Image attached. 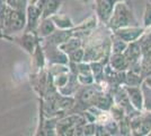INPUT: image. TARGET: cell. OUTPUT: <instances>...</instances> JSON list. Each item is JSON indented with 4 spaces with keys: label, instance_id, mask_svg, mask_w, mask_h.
Segmentation results:
<instances>
[{
    "label": "cell",
    "instance_id": "4fadbf2b",
    "mask_svg": "<svg viewBox=\"0 0 151 136\" xmlns=\"http://www.w3.org/2000/svg\"><path fill=\"white\" fill-rule=\"evenodd\" d=\"M151 134V111L143 110L141 112V127L138 136H147Z\"/></svg>",
    "mask_w": 151,
    "mask_h": 136
},
{
    "label": "cell",
    "instance_id": "3957f363",
    "mask_svg": "<svg viewBox=\"0 0 151 136\" xmlns=\"http://www.w3.org/2000/svg\"><path fill=\"white\" fill-rule=\"evenodd\" d=\"M120 1H129V0H94L95 14L99 23L106 26L113 14L115 5Z\"/></svg>",
    "mask_w": 151,
    "mask_h": 136
},
{
    "label": "cell",
    "instance_id": "277c9868",
    "mask_svg": "<svg viewBox=\"0 0 151 136\" xmlns=\"http://www.w3.org/2000/svg\"><path fill=\"white\" fill-rule=\"evenodd\" d=\"M145 32H147V30L142 25H131L115 30L112 32V34L120 38V39L124 40L127 43H131V42L139 41Z\"/></svg>",
    "mask_w": 151,
    "mask_h": 136
},
{
    "label": "cell",
    "instance_id": "83f0119b",
    "mask_svg": "<svg viewBox=\"0 0 151 136\" xmlns=\"http://www.w3.org/2000/svg\"><path fill=\"white\" fill-rule=\"evenodd\" d=\"M4 33V24H2V20L0 18V34Z\"/></svg>",
    "mask_w": 151,
    "mask_h": 136
},
{
    "label": "cell",
    "instance_id": "7402d4cb",
    "mask_svg": "<svg viewBox=\"0 0 151 136\" xmlns=\"http://www.w3.org/2000/svg\"><path fill=\"white\" fill-rule=\"evenodd\" d=\"M6 5H8V6L14 8V9L26 10L27 0H6Z\"/></svg>",
    "mask_w": 151,
    "mask_h": 136
},
{
    "label": "cell",
    "instance_id": "8992f818",
    "mask_svg": "<svg viewBox=\"0 0 151 136\" xmlns=\"http://www.w3.org/2000/svg\"><path fill=\"white\" fill-rule=\"evenodd\" d=\"M127 97L130 99V102L134 109L138 111L145 110V94L141 86H131V85H124Z\"/></svg>",
    "mask_w": 151,
    "mask_h": 136
},
{
    "label": "cell",
    "instance_id": "5b68a950",
    "mask_svg": "<svg viewBox=\"0 0 151 136\" xmlns=\"http://www.w3.org/2000/svg\"><path fill=\"white\" fill-rule=\"evenodd\" d=\"M40 38L37 36L36 32H26L24 31V33L20 36H14L13 42L17 43V44L23 48L28 55H33V52L36 48Z\"/></svg>",
    "mask_w": 151,
    "mask_h": 136
},
{
    "label": "cell",
    "instance_id": "5bb4252c",
    "mask_svg": "<svg viewBox=\"0 0 151 136\" xmlns=\"http://www.w3.org/2000/svg\"><path fill=\"white\" fill-rule=\"evenodd\" d=\"M107 63L104 60H99V61H93L90 63L91 66V71L95 77V82L101 84V82H104V71H105V65Z\"/></svg>",
    "mask_w": 151,
    "mask_h": 136
},
{
    "label": "cell",
    "instance_id": "2e32d148",
    "mask_svg": "<svg viewBox=\"0 0 151 136\" xmlns=\"http://www.w3.org/2000/svg\"><path fill=\"white\" fill-rule=\"evenodd\" d=\"M129 43L112 34V53H124Z\"/></svg>",
    "mask_w": 151,
    "mask_h": 136
},
{
    "label": "cell",
    "instance_id": "52a82bcc",
    "mask_svg": "<svg viewBox=\"0 0 151 136\" xmlns=\"http://www.w3.org/2000/svg\"><path fill=\"white\" fill-rule=\"evenodd\" d=\"M124 56L129 60L130 66L132 65V64L141 61L142 58H143V50H142V47L140 44V42L135 41V42L129 43L125 52H124Z\"/></svg>",
    "mask_w": 151,
    "mask_h": 136
},
{
    "label": "cell",
    "instance_id": "4316f807",
    "mask_svg": "<svg viewBox=\"0 0 151 136\" xmlns=\"http://www.w3.org/2000/svg\"><path fill=\"white\" fill-rule=\"evenodd\" d=\"M142 84L151 89V75L150 76H148V77H145V79H143V83H142Z\"/></svg>",
    "mask_w": 151,
    "mask_h": 136
},
{
    "label": "cell",
    "instance_id": "30bf717a",
    "mask_svg": "<svg viewBox=\"0 0 151 136\" xmlns=\"http://www.w3.org/2000/svg\"><path fill=\"white\" fill-rule=\"evenodd\" d=\"M51 18L54 22L58 30H71L76 26L73 20H71V17H69L68 15H64V14H55V15L51 16Z\"/></svg>",
    "mask_w": 151,
    "mask_h": 136
},
{
    "label": "cell",
    "instance_id": "ba28073f",
    "mask_svg": "<svg viewBox=\"0 0 151 136\" xmlns=\"http://www.w3.org/2000/svg\"><path fill=\"white\" fill-rule=\"evenodd\" d=\"M58 30V27L55 26L54 22L52 20L51 17H46V18H42L40 24L37 26L36 30V34L40 39H46L50 35H52L53 33Z\"/></svg>",
    "mask_w": 151,
    "mask_h": 136
},
{
    "label": "cell",
    "instance_id": "ffe728a7",
    "mask_svg": "<svg viewBox=\"0 0 151 136\" xmlns=\"http://www.w3.org/2000/svg\"><path fill=\"white\" fill-rule=\"evenodd\" d=\"M68 57H69V60L71 63H76V64L81 63V61H83V57H85V48L82 47V48H79L75 51L70 52V53H68Z\"/></svg>",
    "mask_w": 151,
    "mask_h": 136
},
{
    "label": "cell",
    "instance_id": "7a4b0ae2",
    "mask_svg": "<svg viewBox=\"0 0 151 136\" xmlns=\"http://www.w3.org/2000/svg\"><path fill=\"white\" fill-rule=\"evenodd\" d=\"M0 18L4 24V33H6L8 35L24 31L27 23L26 10L14 9L8 5H6L5 10L0 16Z\"/></svg>",
    "mask_w": 151,
    "mask_h": 136
},
{
    "label": "cell",
    "instance_id": "603a6c76",
    "mask_svg": "<svg viewBox=\"0 0 151 136\" xmlns=\"http://www.w3.org/2000/svg\"><path fill=\"white\" fill-rule=\"evenodd\" d=\"M142 90L145 94V110L151 111V89L142 84Z\"/></svg>",
    "mask_w": 151,
    "mask_h": 136
},
{
    "label": "cell",
    "instance_id": "f1b7e54d",
    "mask_svg": "<svg viewBox=\"0 0 151 136\" xmlns=\"http://www.w3.org/2000/svg\"><path fill=\"white\" fill-rule=\"evenodd\" d=\"M78 1H80L82 4H89L90 1H94V0H78Z\"/></svg>",
    "mask_w": 151,
    "mask_h": 136
},
{
    "label": "cell",
    "instance_id": "d4e9b609",
    "mask_svg": "<svg viewBox=\"0 0 151 136\" xmlns=\"http://www.w3.org/2000/svg\"><path fill=\"white\" fill-rule=\"evenodd\" d=\"M83 135H96V123H87L83 128Z\"/></svg>",
    "mask_w": 151,
    "mask_h": 136
},
{
    "label": "cell",
    "instance_id": "8fae6325",
    "mask_svg": "<svg viewBox=\"0 0 151 136\" xmlns=\"http://www.w3.org/2000/svg\"><path fill=\"white\" fill-rule=\"evenodd\" d=\"M82 47H83V41L78 35L71 36L69 40H67L65 42H63V43H61V44L59 45V48L63 52H65L67 55L70 53V52L75 51L77 49H79V48H82Z\"/></svg>",
    "mask_w": 151,
    "mask_h": 136
},
{
    "label": "cell",
    "instance_id": "44dd1931",
    "mask_svg": "<svg viewBox=\"0 0 151 136\" xmlns=\"http://www.w3.org/2000/svg\"><path fill=\"white\" fill-rule=\"evenodd\" d=\"M77 71H78V75H89V74H93L90 63H88V61L78 63L77 64Z\"/></svg>",
    "mask_w": 151,
    "mask_h": 136
},
{
    "label": "cell",
    "instance_id": "9c48e42d",
    "mask_svg": "<svg viewBox=\"0 0 151 136\" xmlns=\"http://www.w3.org/2000/svg\"><path fill=\"white\" fill-rule=\"evenodd\" d=\"M108 64L117 71H125L130 68V63L124 53H112L108 59Z\"/></svg>",
    "mask_w": 151,
    "mask_h": 136
},
{
    "label": "cell",
    "instance_id": "7c38bea8",
    "mask_svg": "<svg viewBox=\"0 0 151 136\" xmlns=\"http://www.w3.org/2000/svg\"><path fill=\"white\" fill-rule=\"evenodd\" d=\"M61 0H45L43 8H42V18L51 17L58 14L59 9L61 8Z\"/></svg>",
    "mask_w": 151,
    "mask_h": 136
},
{
    "label": "cell",
    "instance_id": "e0dca14e",
    "mask_svg": "<svg viewBox=\"0 0 151 136\" xmlns=\"http://www.w3.org/2000/svg\"><path fill=\"white\" fill-rule=\"evenodd\" d=\"M142 26L145 30L151 28V0H147L143 8V13H142Z\"/></svg>",
    "mask_w": 151,
    "mask_h": 136
},
{
    "label": "cell",
    "instance_id": "9a60e30c",
    "mask_svg": "<svg viewBox=\"0 0 151 136\" xmlns=\"http://www.w3.org/2000/svg\"><path fill=\"white\" fill-rule=\"evenodd\" d=\"M143 83V78L141 76L140 73L127 69L125 74V84L124 85H131V86H141Z\"/></svg>",
    "mask_w": 151,
    "mask_h": 136
},
{
    "label": "cell",
    "instance_id": "6da1fadb",
    "mask_svg": "<svg viewBox=\"0 0 151 136\" xmlns=\"http://www.w3.org/2000/svg\"><path fill=\"white\" fill-rule=\"evenodd\" d=\"M131 25H139L135 15L133 13L132 7L129 5V1H120L115 5L113 14L106 24V27L113 32L121 27Z\"/></svg>",
    "mask_w": 151,
    "mask_h": 136
},
{
    "label": "cell",
    "instance_id": "cb8c5ba5",
    "mask_svg": "<svg viewBox=\"0 0 151 136\" xmlns=\"http://www.w3.org/2000/svg\"><path fill=\"white\" fill-rule=\"evenodd\" d=\"M78 81H79V83H80L81 86H83V85H91L96 83L93 74H89V75H78Z\"/></svg>",
    "mask_w": 151,
    "mask_h": 136
},
{
    "label": "cell",
    "instance_id": "d6986e66",
    "mask_svg": "<svg viewBox=\"0 0 151 136\" xmlns=\"http://www.w3.org/2000/svg\"><path fill=\"white\" fill-rule=\"evenodd\" d=\"M120 126V135H132L131 129V118L126 115L125 118H123L121 121H119Z\"/></svg>",
    "mask_w": 151,
    "mask_h": 136
},
{
    "label": "cell",
    "instance_id": "ac0fdd59",
    "mask_svg": "<svg viewBox=\"0 0 151 136\" xmlns=\"http://www.w3.org/2000/svg\"><path fill=\"white\" fill-rule=\"evenodd\" d=\"M109 113H111L112 118H113L114 120H116L117 123L121 121L123 118H125V116H126L125 109H124L122 105H120L119 103H114L113 105H112V108L109 109Z\"/></svg>",
    "mask_w": 151,
    "mask_h": 136
},
{
    "label": "cell",
    "instance_id": "484cf974",
    "mask_svg": "<svg viewBox=\"0 0 151 136\" xmlns=\"http://www.w3.org/2000/svg\"><path fill=\"white\" fill-rule=\"evenodd\" d=\"M0 40H8V41H12L14 40V35H8L6 33H1L0 34Z\"/></svg>",
    "mask_w": 151,
    "mask_h": 136
}]
</instances>
